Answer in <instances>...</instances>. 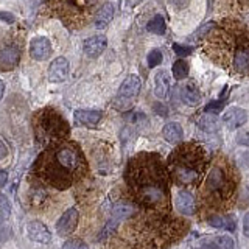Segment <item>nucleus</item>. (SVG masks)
Masks as SVG:
<instances>
[{
  "mask_svg": "<svg viewBox=\"0 0 249 249\" xmlns=\"http://www.w3.org/2000/svg\"><path fill=\"white\" fill-rule=\"evenodd\" d=\"M170 75L167 70H159L158 73L154 75V93L156 97L163 100L168 95L170 90Z\"/></svg>",
  "mask_w": 249,
  "mask_h": 249,
  "instance_id": "nucleus-21",
  "label": "nucleus"
},
{
  "mask_svg": "<svg viewBox=\"0 0 249 249\" xmlns=\"http://www.w3.org/2000/svg\"><path fill=\"white\" fill-rule=\"evenodd\" d=\"M137 209V204L134 201L129 202V201H119L115 202L114 207H112V216L117 218V220H124V218L131 216L132 213L136 212Z\"/></svg>",
  "mask_w": 249,
  "mask_h": 249,
  "instance_id": "nucleus-24",
  "label": "nucleus"
},
{
  "mask_svg": "<svg viewBox=\"0 0 249 249\" xmlns=\"http://www.w3.org/2000/svg\"><path fill=\"white\" fill-rule=\"evenodd\" d=\"M173 50L179 54V56H187L193 52V47H182L179 44H173Z\"/></svg>",
  "mask_w": 249,
  "mask_h": 249,
  "instance_id": "nucleus-33",
  "label": "nucleus"
},
{
  "mask_svg": "<svg viewBox=\"0 0 249 249\" xmlns=\"http://www.w3.org/2000/svg\"><path fill=\"white\" fill-rule=\"evenodd\" d=\"M0 143H2V159L5 158V156H6V145H5V140H0Z\"/></svg>",
  "mask_w": 249,
  "mask_h": 249,
  "instance_id": "nucleus-42",
  "label": "nucleus"
},
{
  "mask_svg": "<svg viewBox=\"0 0 249 249\" xmlns=\"http://www.w3.org/2000/svg\"><path fill=\"white\" fill-rule=\"evenodd\" d=\"M162 52L159 49H153L150 52V54H148V67L153 69L156 66H159L160 62H162Z\"/></svg>",
  "mask_w": 249,
  "mask_h": 249,
  "instance_id": "nucleus-31",
  "label": "nucleus"
},
{
  "mask_svg": "<svg viewBox=\"0 0 249 249\" xmlns=\"http://www.w3.org/2000/svg\"><path fill=\"white\" fill-rule=\"evenodd\" d=\"M78 218H80V213H78L76 209H69L66 213H62V216L56 223V232L59 235H69L72 233L78 224Z\"/></svg>",
  "mask_w": 249,
  "mask_h": 249,
  "instance_id": "nucleus-13",
  "label": "nucleus"
},
{
  "mask_svg": "<svg viewBox=\"0 0 249 249\" xmlns=\"http://www.w3.org/2000/svg\"><path fill=\"white\" fill-rule=\"evenodd\" d=\"M101 120V112L93 109H78L75 111V122L84 126H95Z\"/></svg>",
  "mask_w": 249,
  "mask_h": 249,
  "instance_id": "nucleus-20",
  "label": "nucleus"
},
{
  "mask_svg": "<svg viewBox=\"0 0 249 249\" xmlns=\"http://www.w3.org/2000/svg\"><path fill=\"white\" fill-rule=\"evenodd\" d=\"M199 246L207 249H228V248H233V240L228 235L204 237L199 240Z\"/></svg>",
  "mask_w": 249,
  "mask_h": 249,
  "instance_id": "nucleus-19",
  "label": "nucleus"
},
{
  "mask_svg": "<svg viewBox=\"0 0 249 249\" xmlns=\"http://www.w3.org/2000/svg\"><path fill=\"white\" fill-rule=\"evenodd\" d=\"M114 18V6L111 3H105L100 8L98 13L95 14V28L97 30H103L109 25V22Z\"/></svg>",
  "mask_w": 249,
  "mask_h": 249,
  "instance_id": "nucleus-25",
  "label": "nucleus"
},
{
  "mask_svg": "<svg viewBox=\"0 0 249 249\" xmlns=\"http://www.w3.org/2000/svg\"><path fill=\"white\" fill-rule=\"evenodd\" d=\"M175 207L179 213L187 215V216H192L196 213L198 206H196V201H195V196L189 192V190H179L176 195V199H175Z\"/></svg>",
  "mask_w": 249,
  "mask_h": 249,
  "instance_id": "nucleus-10",
  "label": "nucleus"
},
{
  "mask_svg": "<svg viewBox=\"0 0 249 249\" xmlns=\"http://www.w3.org/2000/svg\"><path fill=\"white\" fill-rule=\"evenodd\" d=\"M0 213H2V221L8 220V216L11 213V207H10V202H8L5 195L0 196Z\"/></svg>",
  "mask_w": 249,
  "mask_h": 249,
  "instance_id": "nucleus-32",
  "label": "nucleus"
},
{
  "mask_svg": "<svg viewBox=\"0 0 249 249\" xmlns=\"http://www.w3.org/2000/svg\"><path fill=\"white\" fill-rule=\"evenodd\" d=\"M224 103H226V101H223V100H216V101H212V103L206 106L204 111H206V112H210V111H212V112H216V111H220V109L224 106Z\"/></svg>",
  "mask_w": 249,
  "mask_h": 249,
  "instance_id": "nucleus-34",
  "label": "nucleus"
},
{
  "mask_svg": "<svg viewBox=\"0 0 249 249\" xmlns=\"http://www.w3.org/2000/svg\"><path fill=\"white\" fill-rule=\"evenodd\" d=\"M240 182L238 170L224 156H216L199 185V201L204 212H223L232 206Z\"/></svg>",
  "mask_w": 249,
  "mask_h": 249,
  "instance_id": "nucleus-3",
  "label": "nucleus"
},
{
  "mask_svg": "<svg viewBox=\"0 0 249 249\" xmlns=\"http://www.w3.org/2000/svg\"><path fill=\"white\" fill-rule=\"evenodd\" d=\"M97 0H50L52 10L72 28H81L89 20Z\"/></svg>",
  "mask_w": 249,
  "mask_h": 249,
  "instance_id": "nucleus-8",
  "label": "nucleus"
},
{
  "mask_svg": "<svg viewBox=\"0 0 249 249\" xmlns=\"http://www.w3.org/2000/svg\"><path fill=\"white\" fill-rule=\"evenodd\" d=\"M27 232H28L30 240L39 241V243H49V241L52 240V233H50L49 228H47L42 221L36 220V221L28 223Z\"/></svg>",
  "mask_w": 249,
  "mask_h": 249,
  "instance_id": "nucleus-18",
  "label": "nucleus"
},
{
  "mask_svg": "<svg viewBox=\"0 0 249 249\" xmlns=\"http://www.w3.org/2000/svg\"><path fill=\"white\" fill-rule=\"evenodd\" d=\"M30 54L31 58L36 61H45L50 58L52 54V44L47 37H35L33 41L30 42Z\"/></svg>",
  "mask_w": 249,
  "mask_h": 249,
  "instance_id": "nucleus-12",
  "label": "nucleus"
},
{
  "mask_svg": "<svg viewBox=\"0 0 249 249\" xmlns=\"http://www.w3.org/2000/svg\"><path fill=\"white\" fill-rule=\"evenodd\" d=\"M88 160L76 142L62 140L44 148L33 165V178L47 187L67 190L88 176Z\"/></svg>",
  "mask_w": 249,
  "mask_h": 249,
  "instance_id": "nucleus-2",
  "label": "nucleus"
},
{
  "mask_svg": "<svg viewBox=\"0 0 249 249\" xmlns=\"http://www.w3.org/2000/svg\"><path fill=\"white\" fill-rule=\"evenodd\" d=\"M140 88H142L140 78L137 75H129L120 86L119 93H117V97L114 100V107L120 109V111L128 109L134 103V100L139 97Z\"/></svg>",
  "mask_w": 249,
  "mask_h": 249,
  "instance_id": "nucleus-9",
  "label": "nucleus"
},
{
  "mask_svg": "<svg viewBox=\"0 0 249 249\" xmlns=\"http://www.w3.org/2000/svg\"><path fill=\"white\" fill-rule=\"evenodd\" d=\"M215 25H216V23H213V22H209V23H206L204 27H202L201 30H198L196 33H195V36H199V37H202V36H204V35L207 33V31H210V30H212Z\"/></svg>",
  "mask_w": 249,
  "mask_h": 249,
  "instance_id": "nucleus-36",
  "label": "nucleus"
},
{
  "mask_svg": "<svg viewBox=\"0 0 249 249\" xmlns=\"http://www.w3.org/2000/svg\"><path fill=\"white\" fill-rule=\"evenodd\" d=\"M170 170L160 154L142 151L129 159L124 182L136 204L151 213H170Z\"/></svg>",
  "mask_w": 249,
  "mask_h": 249,
  "instance_id": "nucleus-1",
  "label": "nucleus"
},
{
  "mask_svg": "<svg viewBox=\"0 0 249 249\" xmlns=\"http://www.w3.org/2000/svg\"><path fill=\"white\" fill-rule=\"evenodd\" d=\"M6 178H8L6 171H5V170L0 171V187H5V184H6Z\"/></svg>",
  "mask_w": 249,
  "mask_h": 249,
  "instance_id": "nucleus-41",
  "label": "nucleus"
},
{
  "mask_svg": "<svg viewBox=\"0 0 249 249\" xmlns=\"http://www.w3.org/2000/svg\"><path fill=\"white\" fill-rule=\"evenodd\" d=\"M2 19H3L5 22H10V23H13V22H14V16H10V13L2 11Z\"/></svg>",
  "mask_w": 249,
  "mask_h": 249,
  "instance_id": "nucleus-40",
  "label": "nucleus"
},
{
  "mask_svg": "<svg viewBox=\"0 0 249 249\" xmlns=\"http://www.w3.org/2000/svg\"><path fill=\"white\" fill-rule=\"evenodd\" d=\"M248 49V30L235 20H223L220 25H215L204 42V52L209 58L224 69H232L235 58Z\"/></svg>",
  "mask_w": 249,
  "mask_h": 249,
  "instance_id": "nucleus-4",
  "label": "nucleus"
},
{
  "mask_svg": "<svg viewBox=\"0 0 249 249\" xmlns=\"http://www.w3.org/2000/svg\"><path fill=\"white\" fill-rule=\"evenodd\" d=\"M106 45H107V39H106V36H103V35H97V36L89 37L88 41L84 42V45H83V52H84L86 54H88V56H90V58H97V56H100V54L105 52Z\"/></svg>",
  "mask_w": 249,
  "mask_h": 249,
  "instance_id": "nucleus-17",
  "label": "nucleus"
},
{
  "mask_svg": "<svg viewBox=\"0 0 249 249\" xmlns=\"http://www.w3.org/2000/svg\"><path fill=\"white\" fill-rule=\"evenodd\" d=\"M189 2H190V0H171L173 6L179 8V10H181V8H185L187 5H189Z\"/></svg>",
  "mask_w": 249,
  "mask_h": 249,
  "instance_id": "nucleus-38",
  "label": "nucleus"
},
{
  "mask_svg": "<svg viewBox=\"0 0 249 249\" xmlns=\"http://www.w3.org/2000/svg\"><path fill=\"white\" fill-rule=\"evenodd\" d=\"M210 165L206 150L196 142H185L175 148L168 158V170L176 185L199 187Z\"/></svg>",
  "mask_w": 249,
  "mask_h": 249,
  "instance_id": "nucleus-6",
  "label": "nucleus"
},
{
  "mask_svg": "<svg viewBox=\"0 0 249 249\" xmlns=\"http://www.w3.org/2000/svg\"><path fill=\"white\" fill-rule=\"evenodd\" d=\"M243 233L249 238V212L243 218Z\"/></svg>",
  "mask_w": 249,
  "mask_h": 249,
  "instance_id": "nucleus-37",
  "label": "nucleus"
},
{
  "mask_svg": "<svg viewBox=\"0 0 249 249\" xmlns=\"http://www.w3.org/2000/svg\"><path fill=\"white\" fill-rule=\"evenodd\" d=\"M162 136H163V139H165L168 143L175 145V143H179L182 140L184 132H182L181 124L176 123V122H170V123L165 124V126H163Z\"/></svg>",
  "mask_w": 249,
  "mask_h": 249,
  "instance_id": "nucleus-23",
  "label": "nucleus"
},
{
  "mask_svg": "<svg viewBox=\"0 0 249 249\" xmlns=\"http://www.w3.org/2000/svg\"><path fill=\"white\" fill-rule=\"evenodd\" d=\"M49 201H50V193L47 192V185L45 184L37 181V184H33L30 187V192H28L30 206L39 209V207H44Z\"/></svg>",
  "mask_w": 249,
  "mask_h": 249,
  "instance_id": "nucleus-14",
  "label": "nucleus"
},
{
  "mask_svg": "<svg viewBox=\"0 0 249 249\" xmlns=\"http://www.w3.org/2000/svg\"><path fill=\"white\" fill-rule=\"evenodd\" d=\"M209 224L212 226V228H216V229H226V231H231L233 232L235 231V220L231 216V215H215L209 220Z\"/></svg>",
  "mask_w": 249,
  "mask_h": 249,
  "instance_id": "nucleus-26",
  "label": "nucleus"
},
{
  "mask_svg": "<svg viewBox=\"0 0 249 249\" xmlns=\"http://www.w3.org/2000/svg\"><path fill=\"white\" fill-rule=\"evenodd\" d=\"M238 143L245 145V146H249V132H245V134H241L238 137Z\"/></svg>",
  "mask_w": 249,
  "mask_h": 249,
  "instance_id": "nucleus-39",
  "label": "nucleus"
},
{
  "mask_svg": "<svg viewBox=\"0 0 249 249\" xmlns=\"http://www.w3.org/2000/svg\"><path fill=\"white\" fill-rule=\"evenodd\" d=\"M20 61V49L19 45H16L14 42L5 44L2 53H0V64H2V70H11L19 64Z\"/></svg>",
  "mask_w": 249,
  "mask_h": 249,
  "instance_id": "nucleus-11",
  "label": "nucleus"
},
{
  "mask_svg": "<svg viewBox=\"0 0 249 249\" xmlns=\"http://www.w3.org/2000/svg\"><path fill=\"white\" fill-rule=\"evenodd\" d=\"M33 131L36 143L44 148L52 143L67 140L70 136L69 122L53 107H44L41 111L35 112Z\"/></svg>",
  "mask_w": 249,
  "mask_h": 249,
  "instance_id": "nucleus-7",
  "label": "nucleus"
},
{
  "mask_svg": "<svg viewBox=\"0 0 249 249\" xmlns=\"http://www.w3.org/2000/svg\"><path fill=\"white\" fill-rule=\"evenodd\" d=\"M146 30L150 31V33H154V35H165V31H167V25H165V20H163V18L160 14H156L154 18L148 22V25H146Z\"/></svg>",
  "mask_w": 249,
  "mask_h": 249,
  "instance_id": "nucleus-28",
  "label": "nucleus"
},
{
  "mask_svg": "<svg viewBox=\"0 0 249 249\" xmlns=\"http://www.w3.org/2000/svg\"><path fill=\"white\" fill-rule=\"evenodd\" d=\"M248 122V112L241 107H231L223 115V123L229 129H237Z\"/></svg>",
  "mask_w": 249,
  "mask_h": 249,
  "instance_id": "nucleus-15",
  "label": "nucleus"
},
{
  "mask_svg": "<svg viewBox=\"0 0 249 249\" xmlns=\"http://www.w3.org/2000/svg\"><path fill=\"white\" fill-rule=\"evenodd\" d=\"M69 61L66 58H56L52 64H50V69H49V80L52 83H62L67 78L69 75Z\"/></svg>",
  "mask_w": 249,
  "mask_h": 249,
  "instance_id": "nucleus-16",
  "label": "nucleus"
},
{
  "mask_svg": "<svg viewBox=\"0 0 249 249\" xmlns=\"http://www.w3.org/2000/svg\"><path fill=\"white\" fill-rule=\"evenodd\" d=\"M64 248H88V245L81 241L80 238H70L64 243Z\"/></svg>",
  "mask_w": 249,
  "mask_h": 249,
  "instance_id": "nucleus-35",
  "label": "nucleus"
},
{
  "mask_svg": "<svg viewBox=\"0 0 249 249\" xmlns=\"http://www.w3.org/2000/svg\"><path fill=\"white\" fill-rule=\"evenodd\" d=\"M198 126L204 132H216L218 129H220V120H218V117L213 112L204 114L198 120Z\"/></svg>",
  "mask_w": 249,
  "mask_h": 249,
  "instance_id": "nucleus-27",
  "label": "nucleus"
},
{
  "mask_svg": "<svg viewBox=\"0 0 249 249\" xmlns=\"http://www.w3.org/2000/svg\"><path fill=\"white\" fill-rule=\"evenodd\" d=\"M145 213V216H140L129 224L136 240L134 246L163 248L184 235L187 224L182 220L170 216V213Z\"/></svg>",
  "mask_w": 249,
  "mask_h": 249,
  "instance_id": "nucleus-5",
  "label": "nucleus"
},
{
  "mask_svg": "<svg viewBox=\"0 0 249 249\" xmlns=\"http://www.w3.org/2000/svg\"><path fill=\"white\" fill-rule=\"evenodd\" d=\"M119 223H120V220H117V218H111L105 226H103V229L100 231V233H98V240L100 241H105V240H107V238H111L112 237V233L115 232V229H117V226H119Z\"/></svg>",
  "mask_w": 249,
  "mask_h": 249,
  "instance_id": "nucleus-29",
  "label": "nucleus"
},
{
  "mask_svg": "<svg viewBox=\"0 0 249 249\" xmlns=\"http://www.w3.org/2000/svg\"><path fill=\"white\" fill-rule=\"evenodd\" d=\"M189 64H187V61L184 59H178L175 61L173 64V76L176 78V80H184V78H187V75H189Z\"/></svg>",
  "mask_w": 249,
  "mask_h": 249,
  "instance_id": "nucleus-30",
  "label": "nucleus"
},
{
  "mask_svg": "<svg viewBox=\"0 0 249 249\" xmlns=\"http://www.w3.org/2000/svg\"><path fill=\"white\" fill-rule=\"evenodd\" d=\"M181 98L187 106H198L201 103V92L195 83H187L181 90Z\"/></svg>",
  "mask_w": 249,
  "mask_h": 249,
  "instance_id": "nucleus-22",
  "label": "nucleus"
}]
</instances>
